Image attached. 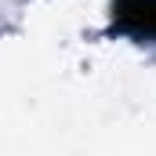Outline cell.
<instances>
[{
  "label": "cell",
  "mask_w": 156,
  "mask_h": 156,
  "mask_svg": "<svg viewBox=\"0 0 156 156\" xmlns=\"http://www.w3.org/2000/svg\"><path fill=\"white\" fill-rule=\"evenodd\" d=\"M120 26L138 29V33H156V0H123Z\"/></svg>",
  "instance_id": "obj_1"
}]
</instances>
